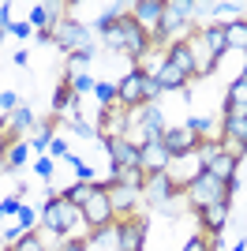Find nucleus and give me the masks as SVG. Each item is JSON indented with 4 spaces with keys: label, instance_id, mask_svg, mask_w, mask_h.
<instances>
[{
    "label": "nucleus",
    "instance_id": "6e6552de",
    "mask_svg": "<svg viewBox=\"0 0 247 251\" xmlns=\"http://www.w3.org/2000/svg\"><path fill=\"white\" fill-rule=\"evenodd\" d=\"M113 221H116V214H113V202H109V191L94 184L90 202L82 206V225H90V232H94V229H109Z\"/></svg>",
    "mask_w": 247,
    "mask_h": 251
},
{
    "label": "nucleus",
    "instance_id": "c85d7f7f",
    "mask_svg": "<svg viewBox=\"0 0 247 251\" xmlns=\"http://www.w3.org/2000/svg\"><path fill=\"white\" fill-rule=\"evenodd\" d=\"M94 98L101 101V109L116 105V83H109V79H98V83H94Z\"/></svg>",
    "mask_w": 247,
    "mask_h": 251
},
{
    "label": "nucleus",
    "instance_id": "4be33fe9",
    "mask_svg": "<svg viewBox=\"0 0 247 251\" xmlns=\"http://www.w3.org/2000/svg\"><path fill=\"white\" fill-rule=\"evenodd\" d=\"M90 64H94V52H68V56H64V83H72V79L86 75Z\"/></svg>",
    "mask_w": 247,
    "mask_h": 251
},
{
    "label": "nucleus",
    "instance_id": "bb28decb",
    "mask_svg": "<svg viewBox=\"0 0 247 251\" xmlns=\"http://www.w3.org/2000/svg\"><path fill=\"white\" fill-rule=\"evenodd\" d=\"M72 101H75V94H72V83H64V79H60L56 94H52V116H60L64 109L72 113Z\"/></svg>",
    "mask_w": 247,
    "mask_h": 251
},
{
    "label": "nucleus",
    "instance_id": "2eb2a0df",
    "mask_svg": "<svg viewBox=\"0 0 247 251\" xmlns=\"http://www.w3.org/2000/svg\"><path fill=\"white\" fill-rule=\"evenodd\" d=\"M105 150H109V157H113V169H139V147H135L131 139H101Z\"/></svg>",
    "mask_w": 247,
    "mask_h": 251
},
{
    "label": "nucleus",
    "instance_id": "423d86ee",
    "mask_svg": "<svg viewBox=\"0 0 247 251\" xmlns=\"http://www.w3.org/2000/svg\"><path fill=\"white\" fill-rule=\"evenodd\" d=\"M146 236H150V225H146L143 214H131V218H116L113 221V240L116 251H143Z\"/></svg>",
    "mask_w": 247,
    "mask_h": 251
},
{
    "label": "nucleus",
    "instance_id": "a878e982",
    "mask_svg": "<svg viewBox=\"0 0 247 251\" xmlns=\"http://www.w3.org/2000/svg\"><path fill=\"white\" fill-rule=\"evenodd\" d=\"M90 195H94V184H79V180H75L72 188H64V199L72 202L75 210H82V206H86V202H90Z\"/></svg>",
    "mask_w": 247,
    "mask_h": 251
},
{
    "label": "nucleus",
    "instance_id": "0eeeda50",
    "mask_svg": "<svg viewBox=\"0 0 247 251\" xmlns=\"http://www.w3.org/2000/svg\"><path fill=\"white\" fill-rule=\"evenodd\" d=\"M176 195H180V188L173 184L169 173L146 176V184H143V202H146V206H154V210H176Z\"/></svg>",
    "mask_w": 247,
    "mask_h": 251
},
{
    "label": "nucleus",
    "instance_id": "39448f33",
    "mask_svg": "<svg viewBox=\"0 0 247 251\" xmlns=\"http://www.w3.org/2000/svg\"><path fill=\"white\" fill-rule=\"evenodd\" d=\"M191 11H195V4L191 0H173V4H165V19H161V26H157V42H184L187 34V19H191Z\"/></svg>",
    "mask_w": 247,
    "mask_h": 251
},
{
    "label": "nucleus",
    "instance_id": "20e7f679",
    "mask_svg": "<svg viewBox=\"0 0 247 251\" xmlns=\"http://www.w3.org/2000/svg\"><path fill=\"white\" fill-rule=\"evenodd\" d=\"M184 199L191 202L195 210H206V206H214V202H221V199H232V191L202 169L195 180H187V184H184Z\"/></svg>",
    "mask_w": 247,
    "mask_h": 251
},
{
    "label": "nucleus",
    "instance_id": "79ce46f5",
    "mask_svg": "<svg viewBox=\"0 0 247 251\" xmlns=\"http://www.w3.org/2000/svg\"><path fill=\"white\" fill-rule=\"evenodd\" d=\"M240 75H244V79H247V56H244V72H240Z\"/></svg>",
    "mask_w": 247,
    "mask_h": 251
},
{
    "label": "nucleus",
    "instance_id": "7ed1b4c3",
    "mask_svg": "<svg viewBox=\"0 0 247 251\" xmlns=\"http://www.w3.org/2000/svg\"><path fill=\"white\" fill-rule=\"evenodd\" d=\"M52 45L56 49H64V56L68 52H94V42H90V26L79 19H72V15H60V19L52 23Z\"/></svg>",
    "mask_w": 247,
    "mask_h": 251
},
{
    "label": "nucleus",
    "instance_id": "37998d69",
    "mask_svg": "<svg viewBox=\"0 0 247 251\" xmlns=\"http://www.w3.org/2000/svg\"><path fill=\"white\" fill-rule=\"evenodd\" d=\"M4 34H8V30H4V26H0V42H4Z\"/></svg>",
    "mask_w": 247,
    "mask_h": 251
},
{
    "label": "nucleus",
    "instance_id": "393cba45",
    "mask_svg": "<svg viewBox=\"0 0 247 251\" xmlns=\"http://www.w3.org/2000/svg\"><path fill=\"white\" fill-rule=\"evenodd\" d=\"M26 161H30V143H26V139L11 143V147H8V173H19Z\"/></svg>",
    "mask_w": 247,
    "mask_h": 251
},
{
    "label": "nucleus",
    "instance_id": "7c9ffc66",
    "mask_svg": "<svg viewBox=\"0 0 247 251\" xmlns=\"http://www.w3.org/2000/svg\"><path fill=\"white\" fill-rule=\"evenodd\" d=\"M11 251H45V244H41L38 232H26V236H19V240L11 244Z\"/></svg>",
    "mask_w": 247,
    "mask_h": 251
},
{
    "label": "nucleus",
    "instance_id": "c9c22d12",
    "mask_svg": "<svg viewBox=\"0 0 247 251\" xmlns=\"http://www.w3.org/2000/svg\"><path fill=\"white\" fill-rule=\"evenodd\" d=\"M68 154H72V150H68V143L56 135V139L49 143V157H52V161H56V157H64V161H68Z\"/></svg>",
    "mask_w": 247,
    "mask_h": 251
},
{
    "label": "nucleus",
    "instance_id": "5701e85b",
    "mask_svg": "<svg viewBox=\"0 0 247 251\" xmlns=\"http://www.w3.org/2000/svg\"><path fill=\"white\" fill-rule=\"evenodd\" d=\"M225 42H228V49H236V52L247 56V19L225 23Z\"/></svg>",
    "mask_w": 247,
    "mask_h": 251
},
{
    "label": "nucleus",
    "instance_id": "4468645a",
    "mask_svg": "<svg viewBox=\"0 0 247 251\" xmlns=\"http://www.w3.org/2000/svg\"><path fill=\"white\" fill-rule=\"evenodd\" d=\"M221 143L228 154H247V120L244 116H225L221 120Z\"/></svg>",
    "mask_w": 247,
    "mask_h": 251
},
{
    "label": "nucleus",
    "instance_id": "aec40b11",
    "mask_svg": "<svg viewBox=\"0 0 247 251\" xmlns=\"http://www.w3.org/2000/svg\"><path fill=\"white\" fill-rule=\"evenodd\" d=\"M165 60L173 64V68H180L187 79L195 75V60H191V49H187V42H169V45H165Z\"/></svg>",
    "mask_w": 247,
    "mask_h": 251
},
{
    "label": "nucleus",
    "instance_id": "412c9836",
    "mask_svg": "<svg viewBox=\"0 0 247 251\" xmlns=\"http://www.w3.org/2000/svg\"><path fill=\"white\" fill-rule=\"evenodd\" d=\"M154 79H157V86H161V94H169V90H187V75L180 72V68H173L169 60L154 72Z\"/></svg>",
    "mask_w": 247,
    "mask_h": 251
},
{
    "label": "nucleus",
    "instance_id": "2f4dec72",
    "mask_svg": "<svg viewBox=\"0 0 247 251\" xmlns=\"http://www.w3.org/2000/svg\"><path fill=\"white\" fill-rule=\"evenodd\" d=\"M187 131H191V135H198V139H206V131H214V120H210V116H191V120H187Z\"/></svg>",
    "mask_w": 247,
    "mask_h": 251
},
{
    "label": "nucleus",
    "instance_id": "f3484780",
    "mask_svg": "<svg viewBox=\"0 0 247 251\" xmlns=\"http://www.w3.org/2000/svg\"><path fill=\"white\" fill-rule=\"evenodd\" d=\"M225 116H244L247 120V79L236 75L225 90Z\"/></svg>",
    "mask_w": 247,
    "mask_h": 251
},
{
    "label": "nucleus",
    "instance_id": "f03ea898",
    "mask_svg": "<svg viewBox=\"0 0 247 251\" xmlns=\"http://www.w3.org/2000/svg\"><path fill=\"white\" fill-rule=\"evenodd\" d=\"M75 225H82V210H75L64 195L52 191L49 199H45V206H41V225L38 229H49V232H56V236L68 240V232H72Z\"/></svg>",
    "mask_w": 247,
    "mask_h": 251
},
{
    "label": "nucleus",
    "instance_id": "f704fd0d",
    "mask_svg": "<svg viewBox=\"0 0 247 251\" xmlns=\"http://www.w3.org/2000/svg\"><path fill=\"white\" fill-rule=\"evenodd\" d=\"M0 109H4V116L15 113V109H19V94H15V90H4V94H0Z\"/></svg>",
    "mask_w": 247,
    "mask_h": 251
},
{
    "label": "nucleus",
    "instance_id": "ea45409f",
    "mask_svg": "<svg viewBox=\"0 0 247 251\" xmlns=\"http://www.w3.org/2000/svg\"><path fill=\"white\" fill-rule=\"evenodd\" d=\"M11 60L19 64V68H26V64H30V52H26V49H15V56H11Z\"/></svg>",
    "mask_w": 247,
    "mask_h": 251
},
{
    "label": "nucleus",
    "instance_id": "e433bc0d",
    "mask_svg": "<svg viewBox=\"0 0 247 251\" xmlns=\"http://www.w3.org/2000/svg\"><path fill=\"white\" fill-rule=\"evenodd\" d=\"M11 38H30V23H8Z\"/></svg>",
    "mask_w": 247,
    "mask_h": 251
},
{
    "label": "nucleus",
    "instance_id": "dca6fc26",
    "mask_svg": "<svg viewBox=\"0 0 247 251\" xmlns=\"http://www.w3.org/2000/svg\"><path fill=\"white\" fill-rule=\"evenodd\" d=\"M228 206H232V199H221V202H214V206L198 210V225H202L206 236H221V232H225V225H228Z\"/></svg>",
    "mask_w": 247,
    "mask_h": 251
},
{
    "label": "nucleus",
    "instance_id": "a211bd4d",
    "mask_svg": "<svg viewBox=\"0 0 247 251\" xmlns=\"http://www.w3.org/2000/svg\"><path fill=\"white\" fill-rule=\"evenodd\" d=\"M198 34H202V45H206V52L214 56V64H221V56L228 52V42H225V23H206Z\"/></svg>",
    "mask_w": 247,
    "mask_h": 251
},
{
    "label": "nucleus",
    "instance_id": "b1692460",
    "mask_svg": "<svg viewBox=\"0 0 247 251\" xmlns=\"http://www.w3.org/2000/svg\"><path fill=\"white\" fill-rule=\"evenodd\" d=\"M52 139H56V124H52V120H45V124H38L30 131V139H26V143H30L34 147V154H49V143Z\"/></svg>",
    "mask_w": 247,
    "mask_h": 251
},
{
    "label": "nucleus",
    "instance_id": "cd10ccee",
    "mask_svg": "<svg viewBox=\"0 0 247 251\" xmlns=\"http://www.w3.org/2000/svg\"><path fill=\"white\" fill-rule=\"evenodd\" d=\"M217 248H221V236H206V232H198V236H191L180 251H217Z\"/></svg>",
    "mask_w": 247,
    "mask_h": 251
},
{
    "label": "nucleus",
    "instance_id": "1a4fd4ad",
    "mask_svg": "<svg viewBox=\"0 0 247 251\" xmlns=\"http://www.w3.org/2000/svg\"><path fill=\"white\" fill-rule=\"evenodd\" d=\"M198 143H202V139L191 135L184 124H180V127H165V131H161V147H165V154L173 157V161H176V157H195Z\"/></svg>",
    "mask_w": 247,
    "mask_h": 251
},
{
    "label": "nucleus",
    "instance_id": "4c0bfd02",
    "mask_svg": "<svg viewBox=\"0 0 247 251\" xmlns=\"http://www.w3.org/2000/svg\"><path fill=\"white\" fill-rule=\"evenodd\" d=\"M8 139H0V173H8Z\"/></svg>",
    "mask_w": 247,
    "mask_h": 251
},
{
    "label": "nucleus",
    "instance_id": "9b49d317",
    "mask_svg": "<svg viewBox=\"0 0 247 251\" xmlns=\"http://www.w3.org/2000/svg\"><path fill=\"white\" fill-rule=\"evenodd\" d=\"M202 169L210 173L214 180H221L228 191H236V184H240V157L236 154H228V150H221V154H214L210 161H202Z\"/></svg>",
    "mask_w": 247,
    "mask_h": 251
},
{
    "label": "nucleus",
    "instance_id": "ddd939ff",
    "mask_svg": "<svg viewBox=\"0 0 247 251\" xmlns=\"http://www.w3.org/2000/svg\"><path fill=\"white\" fill-rule=\"evenodd\" d=\"M169 165H173V157L165 154L161 139H150V143H143V147H139V169H143L146 176H157V173H169Z\"/></svg>",
    "mask_w": 247,
    "mask_h": 251
},
{
    "label": "nucleus",
    "instance_id": "6ab92c4d",
    "mask_svg": "<svg viewBox=\"0 0 247 251\" xmlns=\"http://www.w3.org/2000/svg\"><path fill=\"white\" fill-rule=\"evenodd\" d=\"M56 11H64V4H30V15H26V23H30V30H52V23L60 19Z\"/></svg>",
    "mask_w": 247,
    "mask_h": 251
},
{
    "label": "nucleus",
    "instance_id": "c756f323",
    "mask_svg": "<svg viewBox=\"0 0 247 251\" xmlns=\"http://www.w3.org/2000/svg\"><path fill=\"white\" fill-rule=\"evenodd\" d=\"M15 218H19V229H23V232H34V229H38V218H41V214H38L34 206H26V202H23V206L15 210Z\"/></svg>",
    "mask_w": 247,
    "mask_h": 251
},
{
    "label": "nucleus",
    "instance_id": "f257e3e1",
    "mask_svg": "<svg viewBox=\"0 0 247 251\" xmlns=\"http://www.w3.org/2000/svg\"><path fill=\"white\" fill-rule=\"evenodd\" d=\"M161 98V86H157L154 72H143V68H131L116 79V105L120 109H139V105H154Z\"/></svg>",
    "mask_w": 247,
    "mask_h": 251
},
{
    "label": "nucleus",
    "instance_id": "473e14b6",
    "mask_svg": "<svg viewBox=\"0 0 247 251\" xmlns=\"http://www.w3.org/2000/svg\"><path fill=\"white\" fill-rule=\"evenodd\" d=\"M94 83H98V79H90V75H79V79H72V94H75V98L94 94Z\"/></svg>",
    "mask_w": 247,
    "mask_h": 251
},
{
    "label": "nucleus",
    "instance_id": "a19ab883",
    "mask_svg": "<svg viewBox=\"0 0 247 251\" xmlns=\"http://www.w3.org/2000/svg\"><path fill=\"white\" fill-rule=\"evenodd\" d=\"M244 248H247V244H244V240H240V244H236V248H232V251H244Z\"/></svg>",
    "mask_w": 247,
    "mask_h": 251
},
{
    "label": "nucleus",
    "instance_id": "58836bf2",
    "mask_svg": "<svg viewBox=\"0 0 247 251\" xmlns=\"http://www.w3.org/2000/svg\"><path fill=\"white\" fill-rule=\"evenodd\" d=\"M56 251H86V244H82V240H64Z\"/></svg>",
    "mask_w": 247,
    "mask_h": 251
},
{
    "label": "nucleus",
    "instance_id": "9d476101",
    "mask_svg": "<svg viewBox=\"0 0 247 251\" xmlns=\"http://www.w3.org/2000/svg\"><path fill=\"white\" fill-rule=\"evenodd\" d=\"M34 127H38V120H34V109H30V105H19L15 113H8L4 120H0V139L19 143V139H30Z\"/></svg>",
    "mask_w": 247,
    "mask_h": 251
},
{
    "label": "nucleus",
    "instance_id": "f8f14e48",
    "mask_svg": "<svg viewBox=\"0 0 247 251\" xmlns=\"http://www.w3.org/2000/svg\"><path fill=\"white\" fill-rule=\"evenodd\" d=\"M165 4H169V0H135L131 8H127V15H131L143 30H150V38H154L161 19H165Z\"/></svg>",
    "mask_w": 247,
    "mask_h": 251
},
{
    "label": "nucleus",
    "instance_id": "72a5a7b5",
    "mask_svg": "<svg viewBox=\"0 0 247 251\" xmlns=\"http://www.w3.org/2000/svg\"><path fill=\"white\" fill-rule=\"evenodd\" d=\"M52 165H56V161H52L49 154H38V161H34V173H38L41 180H52Z\"/></svg>",
    "mask_w": 247,
    "mask_h": 251
}]
</instances>
